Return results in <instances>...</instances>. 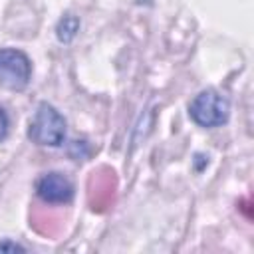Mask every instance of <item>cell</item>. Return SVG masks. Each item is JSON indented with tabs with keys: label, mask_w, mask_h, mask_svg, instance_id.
<instances>
[{
	"label": "cell",
	"mask_w": 254,
	"mask_h": 254,
	"mask_svg": "<svg viewBox=\"0 0 254 254\" xmlns=\"http://www.w3.org/2000/svg\"><path fill=\"white\" fill-rule=\"evenodd\" d=\"M77 32H79V20H77V16L65 14V16L58 22L56 34H58V40H60L62 44H69V42L75 38Z\"/></svg>",
	"instance_id": "5b68a950"
},
{
	"label": "cell",
	"mask_w": 254,
	"mask_h": 254,
	"mask_svg": "<svg viewBox=\"0 0 254 254\" xmlns=\"http://www.w3.org/2000/svg\"><path fill=\"white\" fill-rule=\"evenodd\" d=\"M28 137L36 145L44 147H60L65 139V119L64 115L50 103H40L30 119Z\"/></svg>",
	"instance_id": "6da1fadb"
},
{
	"label": "cell",
	"mask_w": 254,
	"mask_h": 254,
	"mask_svg": "<svg viewBox=\"0 0 254 254\" xmlns=\"http://www.w3.org/2000/svg\"><path fill=\"white\" fill-rule=\"evenodd\" d=\"M32 77V64L28 56L14 48H0V85L12 91L28 87Z\"/></svg>",
	"instance_id": "3957f363"
},
{
	"label": "cell",
	"mask_w": 254,
	"mask_h": 254,
	"mask_svg": "<svg viewBox=\"0 0 254 254\" xmlns=\"http://www.w3.org/2000/svg\"><path fill=\"white\" fill-rule=\"evenodd\" d=\"M36 192L44 202L67 204L73 198V183L62 173H48L38 179Z\"/></svg>",
	"instance_id": "277c9868"
},
{
	"label": "cell",
	"mask_w": 254,
	"mask_h": 254,
	"mask_svg": "<svg viewBox=\"0 0 254 254\" xmlns=\"http://www.w3.org/2000/svg\"><path fill=\"white\" fill-rule=\"evenodd\" d=\"M26 248L18 242H10V240H2L0 242V252H24Z\"/></svg>",
	"instance_id": "52a82bcc"
},
{
	"label": "cell",
	"mask_w": 254,
	"mask_h": 254,
	"mask_svg": "<svg viewBox=\"0 0 254 254\" xmlns=\"http://www.w3.org/2000/svg\"><path fill=\"white\" fill-rule=\"evenodd\" d=\"M8 129H10V119H8L6 109L0 105V141H4V139H6Z\"/></svg>",
	"instance_id": "8992f818"
},
{
	"label": "cell",
	"mask_w": 254,
	"mask_h": 254,
	"mask_svg": "<svg viewBox=\"0 0 254 254\" xmlns=\"http://www.w3.org/2000/svg\"><path fill=\"white\" fill-rule=\"evenodd\" d=\"M189 115L200 127H220L230 117V101L216 89H204L189 103Z\"/></svg>",
	"instance_id": "7a4b0ae2"
}]
</instances>
